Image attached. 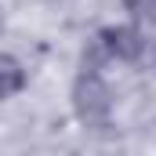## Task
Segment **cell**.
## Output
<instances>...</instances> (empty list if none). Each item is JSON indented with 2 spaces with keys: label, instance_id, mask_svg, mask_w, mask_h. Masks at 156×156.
Masks as SVG:
<instances>
[{
  "label": "cell",
  "instance_id": "3957f363",
  "mask_svg": "<svg viewBox=\"0 0 156 156\" xmlns=\"http://www.w3.org/2000/svg\"><path fill=\"white\" fill-rule=\"evenodd\" d=\"M26 83H29V69L22 66V58L15 51H4L0 55V98L11 102L15 94H22Z\"/></svg>",
  "mask_w": 156,
  "mask_h": 156
},
{
  "label": "cell",
  "instance_id": "277c9868",
  "mask_svg": "<svg viewBox=\"0 0 156 156\" xmlns=\"http://www.w3.org/2000/svg\"><path fill=\"white\" fill-rule=\"evenodd\" d=\"M123 11L131 15V22L138 26H156V0H120Z\"/></svg>",
  "mask_w": 156,
  "mask_h": 156
},
{
  "label": "cell",
  "instance_id": "6da1fadb",
  "mask_svg": "<svg viewBox=\"0 0 156 156\" xmlns=\"http://www.w3.org/2000/svg\"><path fill=\"white\" fill-rule=\"evenodd\" d=\"M69 102H73V113H76V120L83 127H91V131H105L109 127V120H113V91H109L105 76H102V66L80 62Z\"/></svg>",
  "mask_w": 156,
  "mask_h": 156
},
{
  "label": "cell",
  "instance_id": "7a4b0ae2",
  "mask_svg": "<svg viewBox=\"0 0 156 156\" xmlns=\"http://www.w3.org/2000/svg\"><path fill=\"white\" fill-rule=\"evenodd\" d=\"M149 51V37L138 22H123V26H102L94 40L83 47L87 66H105V62H142Z\"/></svg>",
  "mask_w": 156,
  "mask_h": 156
},
{
  "label": "cell",
  "instance_id": "5b68a950",
  "mask_svg": "<svg viewBox=\"0 0 156 156\" xmlns=\"http://www.w3.org/2000/svg\"><path fill=\"white\" fill-rule=\"evenodd\" d=\"M145 58H149V62L156 66V40H149V51H145Z\"/></svg>",
  "mask_w": 156,
  "mask_h": 156
}]
</instances>
